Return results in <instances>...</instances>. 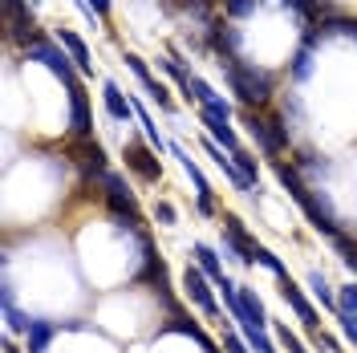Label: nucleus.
Listing matches in <instances>:
<instances>
[{
	"label": "nucleus",
	"instance_id": "obj_21",
	"mask_svg": "<svg viewBox=\"0 0 357 353\" xmlns=\"http://www.w3.org/2000/svg\"><path fill=\"white\" fill-rule=\"evenodd\" d=\"M49 337H53V329L45 321H33V329H29V353H41Z\"/></svg>",
	"mask_w": 357,
	"mask_h": 353
},
{
	"label": "nucleus",
	"instance_id": "obj_24",
	"mask_svg": "<svg viewBox=\"0 0 357 353\" xmlns=\"http://www.w3.org/2000/svg\"><path fill=\"white\" fill-rule=\"evenodd\" d=\"M231 158H236V167H240V171L248 175V183H256V158H252V155H244V151H236Z\"/></svg>",
	"mask_w": 357,
	"mask_h": 353
},
{
	"label": "nucleus",
	"instance_id": "obj_26",
	"mask_svg": "<svg viewBox=\"0 0 357 353\" xmlns=\"http://www.w3.org/2000/svg\"><path fill=\"white\" fill-rule=\"evenodd\" d=\"M276 333H280V345H284V350H289V353H309V350H305V345H301V341H296V337H292L289 329H284V325H280V329H276Z\"/></svg>",
	"mask_w": 357,
	"mask_h": 353
},
{
	"label": "nucleus",
	"instance_id": "obj_20",
	"mask_svg": "<svg viewBox=\"0 0 357 353\" xmlns=\"http://www.w3.org/2000/svg\"><path fill=\"white\" fill-rule=\"evenodd\" d=\"M252 260H260V264H264V268H272V272H276L280 280H289V268L280 264V260H276V256H272L268 248H260V243H256V252H252Z\"/></svg>",
	"mask_w": 357,
	"mask_h": 353
},
{
	"label": "nucleus",
	"instance_id": "obj_4",
	"mask_svg": "<svg viewBox=\"0 0 357 353\" xmlns=\"http://www.w3.org/2000/svg\"><path fill=\"white\" fill-rule=\"evenodd\" d=\"M248 126H252V134H256V142L264 147V155H280V151L289 147V130H284L280 122H272V118L248 114Z\"/></svg>",
	"mask_w": 357,
	"mask_h": 353
},
{
	"label": "nucleus",
	"instance_id": "obj_16",
	"mask_svg": "<svg viewBox=\"0 0 357 353\" xmlns=\"http://www.w3.org/2000/svg\"><path fill=\"white\" fill-rule=\"evenodd\" d=\"M240 305H244V321H252V325H260L264 329V305H260V296L252 292V288H240Z\"/></svg>",
	"mask_w": 357,
	"mask_h": 353
},
{
	"label": "nucleus",
	"instance_id": "obj_29",
	"mask_svg": "<svg viewBox=\"0 0 357 353\" xmlns=\"http://www.w3.org/2000/svg\"><path fill=\"white\" fill-rule=\"evenodd\" d=\"M252 8H256V0H227V13H231V17H244Z\"/></svg>",
	"mask_w": 357,
	"mask_h": 353
},
{
	"label": "nucleus",
	"instance_id": "obj_30",
	"mask_svg": "<svg viewBox=\"0 0 357 353\" xmlns=\"http://www.w3.org/2000/svg\"><path fill=\"white\" fill-rule=\"evenodd\" d=\"M155 216H158V223H175V207H171V203H158Z\"/></svg>",
	"mask_w": 357,
	"mask_h": 353
},
{
	"label": "nucleus",
	"instance_id": "obj_32",
	"mask_svg": "<svg viewBox=\"0 0 357 353\" xmlns=\"http://www.w3.org/2000/svg\"><path fill=\"white\" fill-rule=\"evenodd\" d=\"M89 8H93L98 17H106V13H110V0H89Z\"/></svg>",
	"mask_w": 357,
	"mask_h": 353
},
{
	"label": "nucleus",
	"instance_id": "obj_15",
	"mask_svg": "<svg viewBox=\"0 0 357 353\" xmlns=\"http://www.w3.org/2000/svg\"><path fill=\"white\" fill-rule=\"evenodd\" d=\"M57 41H61V45L69 49V53H73L77 69H89V49H86V41H82V37H73L69 29H57Z\"/></svg>",
	"mask_w": 357,
	"mask_h": 353
},
{
	"label": "nucleus",
	"instance_id": "obj_2",
	"mask_svg": "<svg viewBox=\"0 0 357 353\" xmlns=\"http://www.w3.org/2000/svg\"><path fill=\"white\" fill-rule=\"evenodd\" d=\"M276 175H280V183L289 187V195L296 199L301 207H305V216H309V220H312V227H317V232H325V236H333V240H337L341 232H337L333 216H329V211H325V207H321V203L312 199V191H309V187H305V183H301V175L292 171L289 163H280V167H276Z\"/></svg>",
	"mask_w": 357,
	"mask_h": 353
},
{
	"label": "nucleus",
	"instance_id": "obj_25",
	"mask_svg": "<svg viewBox=\"0 0 357 353\" xmlns=\"http://www.w3.org/2000/svg\"><path fill=\"white\" fill-rule=\"evenodd\" d=\"M337 305H341V313H357V288H341V296H337Z\"/></svg>",
	"mask_w": 357,
	"mask_h": 353
},
{
	"label": "nucleus",
	"instance_id": "obj_31",
	"mask_svg": "<svg viewBox=\"0 0 357 353\" xmlns=\"http://www.w3.org/2000/svg\"><path fill=\"white\" fill-rule=\"evenodd\" d=\"M223 345H227V353H248V345H244V341H240V337H227Z\"/></svg>",
	"mask_w": 357,
	"mask_h": 353
},
{
	"label": "nucleus",
	"instance_id": "obj_27",
	"mask_svg": "<svg viewBox=\"0 0 357 353\" xmlns=\"http://www.w3.org/2000/svg\"><path fill=\"white\" fill-rule=\"evenodd\" d=\"M341 329H345V337L357 345V313H341Z\"/></svg>",
	"mask_w": 357,
	"mask_h": 353
},
{
	"label": "nucleus",
	"instance_id": "obj_6",
	"mask_svg": "<svg viewBox=\"0 0 357 353\" xmlns=\"http://www.w3.org/2000/svg\"><path fill=\"white\" fill-rule=\"evenodd\" d=\"M171 151H175V158L183 163V171L191 175V183H195V191H199V207L207 211V216H211V211H215V199H211V187H207V179L199 175V167H195V158L187 155L183 147H171Z\"/></svg>",
	"mask_w": 357,
	"mask_h": 353
},
{
	"label": "nucleus",
	"instance_id": "obj_17",
	"mask_svg": "<svg viewBox=\"0 0 357 353\" xmlns=\"http://www.w3.org/2000/svg\"><path fill=\"white\" fill-rule=\"evenodd\" d=\"M195 260H199V268L207 272V276H211V280H215V285H220V280H223V272H220V260H215V252H211L207 243H195Z\"/></svg>",
	"mask_w": 357,
	"mask_h": 353
},
{
	"label": "nucleus",
	"instance_id": "obj_7",
	"mask_svg": "<svg viewBox=\"0 0 357 353\" xmlns=\"http://www.w3.org/2000/svg\"><path fill=\"white\" fill-rule=\"evenodd\" d=\"M4 13H8V24H13V37H21L24 45H33V17H29V8H24V0H4Z\"/></svg>",
	"mask_w": 357,
	"mask_h": 353
},
{
	"label": "nucleus",
	"instance_id": "obj_8",
	"mask_svg": "<svg viewBox=\"0 0 357 353\" xmlns=\"http://www.w3.org/2000/svg\"><path fill=\"white\" fill-rule=\"evenodd\" d=\"M126 167H130V171H138L146 183H155V179L162 175V171H158V158L151 155L146 147H138V142H130V147H126Z\"/></svg>",
	"mask_w": 357,
	"mask_h": 353
},
{
	"label": "nucleus",
	"instance_id": "obj_23",
	"mask_svg": "<svg viewBox=\"0 0 357 353\" xmlns=\"http://www.w3.org/2000/svg\"><path fill=\"white\" fill-rule=\"evenodd\" d=\"M102 147H98V142H93V147H89L86 142V151H82V167H86V171H102Z\"/></svg>",
	"mask_w": 357,
	"mask_h": 353
},
{
	"label": "nucleus",
	"instance_id": "obj_13",
	"mask_svg": "<svg viewBox=\"0 0 357 353\" xmlns=\"http://www.w3.org/2000/svg\"><path fill=\"white\" fill-rule=\"evenodd\" d=\"M203 122L211 126V138H215V142H223V147H227L231 155L240 151V138H236V130L227 126V118H211V114H203Z\"/></svg>",
	"mask_w": 357,
	"mask_h": 353
},
{
	"label": "nucleus",
	"instance_id": "obj_19",
	"mask_svg": "<svg viewBox=\"0 0 357 353\" xmlns=\"http://www.w3.org/2000/svg\"><path fill=\"white\" fill-rule=\"evenodd\" d=\"M187 89H191V93H195V102H199V106H211V102H215V98H220V93H215V89L207 86V82H203V77H195V73H191V77H187Z\"/></svg>",
	"mask_w": 357,
	"mask_h": 353
},
{
	"label": "nucleus",
	"instance_id": "obj_9",
	"mask_svg": "<svg viewBox=\"0 0 357 353\" xmlns=\"http://www.w3.org/2000/svg\"><path fill=\"white\" fill-rule=\"evenodd\" d=\"M126 66H130V73L146 86V93H151V102H158V106H171V98H167V89L158 86L155 77H151V69H146V61L142 57H134V53H126Z\"/></svg>",
	"mask_w": 357,
	"mask_h": 353
},
{
	"label": "nucleus",
	"instance_id": "obj_18",
	"mask_svg": "<svg viewBox=\"0 0 357 353\" xmlns=\"http://www.w3.org/2000/svg\"><path fill=\"white\" fill-rule=\"evenodd\" d=\"M240 325H244V337H248V345H252L256 353H276V350H272V341L264 337V329H260V325H252V321H240Z\"/></svg>",
	"mask_w": 357,
	"mask_h": 353
},
{
	"label": "nucleus",
	"instance_id": "obj_12",
	"mask_svg": "<svg viewBox=\"0 0 357 353\" xmlns=\"http://www.w3.org/2000/svg\"><path fill=\"white\" fill-rule=\"evenodd\" d=\"M223 232H227V243L240 252V260H252V252H256V243L248 240V232H244V223L236 220V216H227L223 220Z\"/></svg>",
	"mask_w": 357,
	"mask_h": 353
},
{
	"label": "nucleus",
	"instance_id": "obj_10",
	"mask_svg": "<svg viewBox=\"0 0 357 353\" xmlns=\"http://www.w3.org/2000/svg\"><path fill=\"white\" fill-rule=\"evenodd\" d=\"M280 292H284V301H289L292 309H296V317H301V321H305L309 329H317V309H312L309 301L301 296V288L292 285V280H280Z\"/></svg>",
	"mask_w": 357,
	"mask_h": 353
},
{
	"label": "nucleus",
	"instance_id": "obj_11",
	"mask_svg": "<svg viewBox=\"0 0 357 353\" xmlns=\"http://www.w3.org/2000/svg\"><path fill=\"white\" fill-rule=\"evenodd\" d=\"M69 114H73V134L77 138H89V110H86V93H82V86L69 89Z\"/></svg>",
	"mask_w": 357,
	"mask_h": 353
},
{
	"label": "nucleus",
	"instance_id": "obj_3",
	"mask_svg": "<svg viewBox=\"0 0 357 353\" xmlns=\"http://www.w3.org/2000/svg\"><path fill=\"white\" fill-rule=\"evenodd\" d=\"M29 57H33V61H45V66L53 69L69 89H77V77H73V69H69V57H66V53H57V45H49V41L37 37V41L29 45Z\"/></svg>",
	"mask_w": 357,
	"mask_h": 353
},
{
	"label": "nucleus",
	"instance_id": "obj_1",
	"mask_svg": "<svg viewBox=\"0 0 357 353\" xmlns=\"http://www.w3.org/2000/svg\"><path fill=\"white\" fill-rule=\"evenodd\" d=\"M220 66L227 69L231 89L244 98L248 106H264L268 98H272V82H268V73H256V66H244V61H236V57H223Z\"/></svg>",
	"mask_w": 357,
	"mask_h": 353
},
{
	"label": "nucleus",
	"instance_id": "obj_5",
	"mask_svg": "<svg viewBox=\"0 0 357 353\" xmlns=\"http://www.w3.org/2000/svg\"><path fill=\"white\" fill-rule=\"evenodd\" d=\"M183 288H187V296H191L207 317H215V301H211V288H207V272H203V268H187Z\"/></svg>",
	"mask_w": 357,
	"mask_h": 353
},
{
	"label": "nucleus",
	"instance_id": "obj_28",
	"mask_svg": "<svg viewBox=\"0 0 357 353\" xmlns=\"http://www.w3.org/2000/svg\"><path fill=\"white\" fill-rule=\"evenodd\" d=\"M284 4H292L305 21H312V17H317V4H312V0H284Z\"/></svg>",
	"mask_w": 357,
	"mask_h": 353
},
{
	"label": "nucleus",
	"instance_id": "obj_34",
	"mask_svg": "<svg viewBox=\"0 0 357 353\" xmlns=\"http://www.w3.org/2000/svg\"><path fill=\"white\" fill-rule=\"evenodd\" d=\"M29 4H37V0H29Z\"/></svg>",
	"mask_w": 357,
	"mask_h": 353
},
{
	"label": "nucleus",
	"instance_id": "obj_14",
	"mask_svg": "<svg viewBox=\"0 0 357 353\" xmlns=\"http://www.w3.org/2000/svg\"><path fill=\"white\" fill-rule=\"evenodd\" d=\"M102 93H106V110H110L118 122H126V118L134 114V106L126 102V98H122V89L114 86V82H106V86H102Z\"/></svg>",
	"mask_w": 357,
	"mask_h": 353
},
{
	"label": "nucleus",
	"instance_id": "obj_33",
	"mask_svg": "<svg viewBox=\"0 0 357 353\" xmlns=\"http://www.w3.org/2000/svg\"><path fill=\"white\" fill-rule=\"evenodd\" d=\"M305 73H309V53H301V57H296V77H305Z\"/></svg>",
	"mask_w": 357,
	"mask_h": 353
},
{
	"label": "nucleus",
	"instance_id": "obj_22",
	"mask_svg": "<svg viewBox=\"0 0 357 353\" xmlns=\"http://www.w3.org/2000/svg\"><path fill=\"white\" fill-rule=\"evenodd\" d=\"M309 285H312V292H317V301H321V305H337V296L329 292V285H325V276H321V272H312Z\"/></svg>",
	"mask_w": 357,
	"mask_h": 353
}]
</instances>
